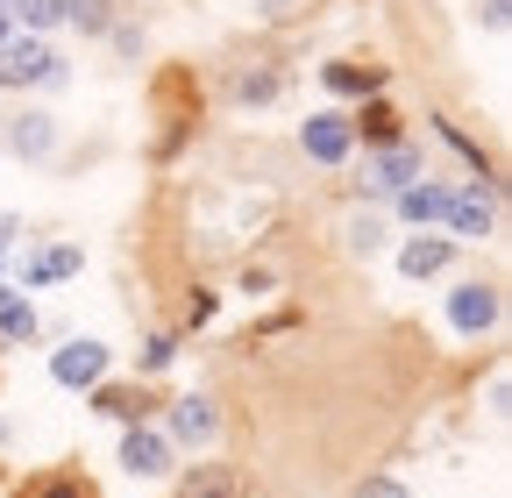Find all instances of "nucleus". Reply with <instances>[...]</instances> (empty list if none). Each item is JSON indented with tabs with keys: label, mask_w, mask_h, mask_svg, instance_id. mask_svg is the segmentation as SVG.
I'll list each match as a JSON object with an SVG mask.
<instances>
[{
	"label": "nucleus",
	"mask_w": 512,
	"mask_h": 498,
	"mask_svg": "<svg viewBox=\"0 0 512 498\" xmlns=\"http://www.w3.org/2000/svg\"><path fill=\"white\" fill-rule=\"evenodd\" d=\"M15 235H22V221H15V214H0V249H8Z\"/></svg>",
	"instance_id": "obj_25"
},
{
	"label": "nucleus",
	"mask_w": 512,
	"mask_h": 498,
	"mask_svg": "<svg viewBox=\"0 0 512 498\" xmlns=\"http://www.w3.org/2000/svg\"><path fill=\"white\" fill-rule=\"evenodd\" d=\"M0 335H8V342H29V335H36V306L22 299V285L0 292Z\"/></svg>",
	"instance_id": "obj_12"
},
{
	"label": "nucleus",
	"mask_w": 512,
	"mask_h": 498,
	"mask_svg": "<svg viewBox=\"0 0 512 498\" xmlns=\"http://www.w3.org/2000/svg\"><path fill=\"white\" fill-rule=\"evenodd\" d=\"M377 242H384V221H377V214H356V221H349V249H363V257H370Z\"/></svg>",
	"instance_id": "obj_18"
},
{
	"label": "nucleus",
	"mask_w": 512,
	"mask_h": 498,
	"mask_svg": "<svg viewBox=\"0 0 512 498\" xmlns=\"http://www.w3.org/2000/svg\"><path fill=\"white\" fill-rule=\"evenodd\" d=\"M299 143H306L313 164H342L349 143H356V121H349V114H306V121H299Z\"/></svg>",
	"instance_id": "obj_2"
},
{
	"label": "nucleus",
	"mask_w": 512,
	"mask_h": 498,
	"mask_svg": "<svg viewBox=\"0 0 512 498\" xmlns=\"http://www.w3.org/2000/svg\"><path fill=\"white\" fill-rule=\"evenodd\" d=\"M100 413H114V420H128V427H143V392H128V385H100Z\"/></svg>",
	"instance_id": "obj_14"
},
{
	"label": "nucleus",
	"mask_w": 512,
	"mask_h": 498,
	"mask_svg": "<svg viewBox=\"0 0 512 498\" xmlns=\"http://www.w3.org/2000/svg\"><path fill=\"white\" fill-rule=\"evenodd\" d=\"M178 356V335H150V349H143V370H164Z\"/></svg>",
	"instance_id": "obj_20"
},
{
	"label": "nucleus",
	"mask_w": 512,
	"mask_h": 498,
	"mask_svg": "<svg viewBox=\"0 0 512 498\" xmlns=\"http://www.w3.org/2000/svg\"><path fill=\"white\" fill-rule=\"evenodd\" d=\"M185 498H228V477H221V470H207L200 484H185Z\"/></svg>",
	"instance_id": "obj_22"
},
{
	"label": "nucleus",
	"mask_w": 512,
	"mask_h": 498,
	"mask_svg": "<svg viewBox=\"0 0 512 498\" xmlns=\"http://www.w3.org/2000/svg\"><path fill=\"white\" fill-rule=\"evenodd\" d=\"M441 221L456 228L448 242H484V235H491V200H484V193H448Z\"/></svg>",
	"instance_id": "obj_8"
},
{
	"label": "nucleus",
	"mask_w": 512,
	"mask_h": 498,
	"mask_svg": "<svg viewBox=\"0 0 512 498\" xmlns=\"http://www.w3.org/2000/svg\"><path fill=\"white\" fill-rule=\"evenodd\" d=\"M8 29H15V15H8V8H0V43H8Z\"/></svg>",
	"instance_id": "obj_26"
},
{
	"label": "nucleus",
	"mask_w": 512,
	"mask_h": 498,
	"mask_svg": "<svg viewBox=\"0 0 512 498\" xmlns=\"http://www.w3.org/2000/svg\"><path fill=\"white\" fill-rule=\"evenodd\" d=\"M370 185H384V193H406V185H420L427 178V164H420V143H384L377 157H370V171H363Z\"/></svg>",
	"instance_id": "obj_4"
},
{
	"label": "nucleus",
	"mask_w": 512,
	"mask_h": 498,
	"mask_svg": "<svg viewBox=\"0 0 512 498\" xmlns=\"http://www.w3.org/2000/svg\"><path fill=\"white\" fill-rule=\"evenodd\" d=\"M448 257H456V242H448V235H420V242L399 249V271L406 278H434V271H448Z\"/></svg>",
	"instance_id": "obj_10"
},
{
	"label": "nucleus",
	"mask_w": 512,
	"mask_h": 498,
	"mask_svg": "<svg viewBox=\"0 0 512 498\" xmlns=\"http://www.w3.org/2000/svg\"><path fill=\"white\" fill-rule=\"evenodd\" d=\"M72 271H79V249L57 242V249H43L36 264H22V285H57V278H72Z\"/></svg>",
	"instance_id": "obj_11"
},
{
	"label": "nucleus",
	"mask_w": 512,
	"mask_h": 498,
	"mask_svg": "<svg viewBox=\"0 0 512 498\" xmlns=\"http://www.w3.org/2000/svg\"><path fill=\"white\" fill-rule=\"evenodd\" d=\"M8 15H22L29 29H50V22H64V15H72V0H15Z\"/></svg>",
	"instance_id": "obj_16"
},
{
	"label": "nucleus",
	"mask_w": 512,
	"mask_h": 498,
	"mask_svg": "<svg viewBox=\"0 0 512 498\" xmlns=\"http://www.w3.org/2000/svg\"><path fill=\"white\" fill-rule=\"evenodd\" d=\"M121 470L128 477H164L171 470V442H164L157 427H128L121 434Z\"/></svg>",
	"instance_id": "obj_5"
},
{
	"label": "nucleus",
	"mask_w": 512,
	"mask_h": 498,
	"mask_svg": "<svg viewBox=\"0 0 512 498\" xmlns=\"http://www.w3.org/2000/svg\"><path fill=\"white\" fill-rule=\"evenodd\" d=\"M72 22L79 29H107V0H72Z\"/></svg>",
	"instance_id": "obj_21"
},
{
	"label": "nucleus",
	"mask_w": 512,
	"mask_h": 498,
	"mask_svg": "<svg viewBox=\"0 0 512 498\" xmlns=\"http://www.w3.org/2000/svg\"><path fill=\"white\" fill-rule=\"evenodd\" d=\"M448 321H456L463 335H484L498 321V285H456L448 292Z\"/></svg>",
	"instance_id": "obj_6"
},
{
	"label": "nucleus",
	"mask_w": 512,
	"mask_h": 498,
	"mask_svg": "<svg viewBox=\"0 0 512 498\" xmlns=\"http://www.w3.org/2000/svg\"><path fill=\"white\" fill-rule=\"evenodd\" d=\"M0 8H15V0H0Z\"/></svg>",
	"instance_id": "obj_27"
},
{
	"label": "nucleus",
	"mask_w": 512,
	"mask_h": 498,
	"mask_svg": "<svg viewBox=\"0 0 512 498\" xmlns=\"http://www.w3.org/2000/svg\"><path fill=\"white\" fill-rule=\"evenodd\" d=\"M43 498H86V491H79L72 477H50V484H43Z\"/></svg>",
	"instance_id": "obj_24"
},
{
	"label": "nucleus",
	"mask_w": 512,
	"mask_h": 498,
	"mask_svg": "<svg viewBox=\"0 0 512 498\" xmlns=\"http://www.w3.org/2000/svg\"><path fill=\"white\" fill-rule=\"evenodd\" d=\"M363 136H370V143H399V114L384 107V100H377V107H363Z\"/></svg>",
	"instance_id": "obj_17"
},
{
	"label": "nucleus",
	"mask_w": 512,
	"mask_h": 498,
	"mask_svg": "<svg viewBox=\"0 0 512 498\" xmlns=\"http://www.w3.org/2000/svg\"><path fill=\"white\" fill-rule=\"evenodd\" d=\"M50 378L72 385V392H93V385L107 378V342H64V349L50 356Z\"/></svg>",
	"instance_id": "obj_3"
},
{
	"label": "nucleus",
	"mask_w": 512,
	"mask_h": 498,
	"mask_svg": "<svg viewBox=\"0 0 512 498\" xmlns=\"http://www.w3.org/2000/svg\"><path fill=\"white\" fill-rule=\"evenodd\" d=\"M320 79H328L335 93H377V86H384V72H370V65H363V72H356V65H328Z\"/></svg>",
	"instance_id": "obj_15"
},
{
	"label": "nucleus",
	"mask_w": 512,
	"mask_h": 498,
	"mask_svg": "<svg viewBox=\"0 0 512 498\" xmlns=\"http://www.w3.org/2000/svg\"><path fill=\"white\" fill-rule=\"evenodd\" d=\"M441 207H448V193H441V185H406V193H399V214L420 228V221H441Z\"/></svg>",
	"instance_id": "obj_13"
},
{
	"label": "nucleus",
	"mask_w": 512,
	"mask_h": 498,
	"mask_svg": "<svg viewBox=\"0 0 512 498\" xmlns=\"http://www.w3.org/2000/svg\"><path fill=\"white\" fill-rule=\"evenodd\" d=\"M8 150L29 157V164L50 157V150H57V121H50V114H15V121H8Z\"/></svg>",
	"instance_id": "obj_9"
},
{
	"label": "nucleus",
	"mask_w": 512,
	"mask_h": 498,
	"mask_svg": "<svg viewBox=\"0 0 512 498\" xmlns=\"http://www.w3.org/2000/svg\"><path fill=\"white\" fill-rule=\"evenodd\" d=\"M214 399H200V392H192V399H178L171 406V434H164V442H185V449H207L214 442Z\"/></svg>",
	"instance_id": "obj_7"
},
{
	"label": "nucleus",
	"mask_w": 512,
	"mask_h": 498,
	"mask_svg": "<svg viewBox=\"0 0 512 498\" xmlns=\"http://www.w3.org/2000/svg\"><path fill=\"white\" fill-rule=\"evenodd\" d=\"M356 498H406V484H392V477H370V484H356Z\"/></svg>",
	"instance_id": "obj_23"
},
{
	"label": "nucleus",
	"mask_w": 512,
	"mask_h": 498,
	"mask_svg": "<svg viewBox=\"0 0 512 498\" xmlns=\"http://www.w3.org/2000/svg\"><path fill=\"white\" fill-rule=\"evenodd\" d=\"M0 86H64V57L43 36H8L0 43Z\"/></svg>",
	"instance_id": "obj_1"
},
{
	"label": "nucleus",
	"mask_w": 512,
	"mask_h": 498,
	"mask_svg": "<svg viewBox=\"0 0 512 498\" xmlns=\"http://www.w3.org/2000/svg\"><path fill=\"white\" fill-rule=\"evenodd\" d=\"M235 93H242V107H264V100L278 93V79H271V72H249V79H242Z\"/></svg>",
	"instance_id": "obj_19"
}]
</instances>
